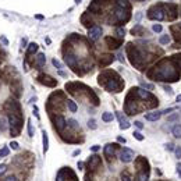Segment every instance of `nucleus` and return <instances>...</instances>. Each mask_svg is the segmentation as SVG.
Segmentation results:
<instances>
[{"label":"nucleus","instance_id":"obj_14","mask_svg":"<svg viewBox=\"0 0 181 181\" xmlns=\"http://www.w3.org/2000/svg\"><path fill=\"white\" fill-rule=\"evenodd\" d=\"M38 47H39V45L35 43V42L29 43L28 46H27V56H32V54H35L36 52H38Z\"/></svg>","mask_w":181,"mask_h":181},{"label":"nucleus","instance_id":"obj_22","mask_svg":"<svg viewBox=\"0 0 181 181\" xmlns=\"http://www.w3.org/2000/svg\"><path fill=\"white\" fill-rule=\"evenodd\" d=\"M170 36L169 35H163V36H160V39H159V43L160 45H169L170 43Z\"/></svg>","mask_w":181,"mask_h":181},{"label":"nucleus","instance_id":"obj_30","mask_svg":"<svg viewBox=\"0 0 181 181\" xmlns=\"http://www.w3.org/2000/svg\"><path fill=\"white\" fill-rule=\"evenodd\" d=\"M174 153H176V157L181 159V146H176L174 148Z\"/></svg>","mask_w":181,"mask_h":181},{"label":"nucleus","instance_id":"obj_29","mask_svg":"<svg viewBox=\"0 0 181 181\" xmlns=\"http://www.w3.org/2000/svg\"><path fill=\"white\" fill-rule=\"evenodd\" d=\"M27 124H28V135H29V137H33V130H32V124H31V120H28V121H27Z\"/></svg>","mask_w":181,"mask_h":181},{"label":"nucleus","instance_id":"obj_27","mask_svg":"<svg viewBox=\"0 0 181 181\" xmlns=\"http://www.w3.org/2000/svg\"><path fill=\"white\" fill-rule=\"evenodd\" d=\"M121 181H132V178H131V176L125 171V173L121 174Z\"/></svg>","mask_w":181,"mask_h":181},{"label":"nucleus","instance_id":"obj_49","mask_svg":"<svg viewBox=\"0 0 181 181\" xmlns=\"http://www.w3.org/2000/svg\"><path fill=\"white\" fill-rule=\"evenodd\" d=\"M77 166H78V169H80V170H82V169H84V163L82 162H78V164H77Z\"/></svg>","mask_w":181,"mask_h":181},{"label":"nucleus","instance_id":"obj_41","mask_svg":"<svg viewBox=\"0 0 181 181\" xmlns=\"http://www.w3.org/2000/svg\"><path fill=\"white\" fill-rule=\"evenodd\" d=\"M99 149H100L99 145H94V146H91V151H92V152H98Z\"/></svg>","mask_w":181,"mask_h":181},{"label":"nucleus","instance_id":"obj_35","mask_svg":"<svg viewBox=\"0 0 181 181\" xmlns=\"http://www.w3.org/2000/svg\"><path fill=\"white\" fill-rule=\"evenodd\" d=\"M10 148H11V149H14V151H17V149L20 148V145H18V142L11 141V142H10Z\"/></svg>","mask_w":181,"mask_h":181},{"label":"nucleus","instance_id":"obj_15","mask_svg":"<svg viewBox=\"0 0 181 181\" xmlns=\"http://www.w3.org/2000/svg\"><path fill=\"white\" fill-rule=\"evenodd\" d=\"M42 144H43V153H46L49 151V137L45 130L42 131Z\"/></svg>","mask_w":181,"mask_h":181},{"label":"nucleus","instance_id":"obj_50","mask_svg":"<svg viewBox=\"0 0 181 181\" xmlns=\"http://www.w3.org/2000/svg\"><path fill=\"white\" fill-rule=\"evenodd\" d=\"M177 102H178V103H181V94L177 96Z\"/></svg>","mask_w":181,"mask_h":181},{"label":"nucleus","instance_id":"obj_16","mask_svg":"<svg viewBox=\"0 0 181 181\" xmlns=\"http://www.w3.org/2000/svg\"><path fill=\"white\" fill-rule=\"evenodd\" d=\"M36 60H35V64H36V67H43L45 65V63H46V57H45V54L43 53H39L38 56H36Z\"/></svg>","mask_w":181,"mask_h":181},{"label":"nucleus","instance_id":"obj_11","mask_svg":"<svg viewBox=\"0 0 181 181\" xmlns=\"http://www.w3.org/2000/svg\"><path fill=\"white\" fill-rule=\"evenodd\" d=\"M65 63L71 67V68H74V67H77V56L74 53H68L65 54Z\"/></svg>","mask_w":181,"mask_h":181},{"label":"nucleus","instance_id":"obj_5","mask_svg":"<svg viewBox=\"0 0 181 181\" xmlns=\"http://www.w3.org/2000/svg\"><path fill=\"white\" fill-rule=\"evenodd\" d=\"M102 33H103V31H102L100 27H92L88 32V36H89L91 40H98L102 36Z\"/></svg>","mask_w":181,"mask_h":181},{"label":"nucleus","instance_id":"obj_12","mask_svg":"<svg viewBox=\"0 0 181 181\" xmlns=\"http://www.w3.org/2000/svg\"><path fill=\"white\" fill-rule=\"evenodd\" d=\"M88 164H89V169H96L99 164H102V159L98 155H94V156H91Z\"/></svg>","mask_w":181,"mask_h":181},{"label":"nucleus","instance_id":"obj_9","mask_svg":"<svg viewBox=\"0 0 181 181\" xmlns=\"http://www.w3.org/2000/svg\"><path fill=\"white\" fill-rule=\"evenodd\" d=\"M103 152H105V156L107 159H112L113 156L116 155V145H112V144H107L103 148Z\"/></svg>","mask_w":181,"mask_h":181},{"label":"nucleus","instance_id":"obj_32","mask_svg":"<svg viewBox=\"0 0 181 181\" xmlns=\"http://www.w3.org/2000/svg\"><path fill=\"white\" fill-rule=\"evenodd\" d=\"M67 124H68L71 128H77V125H78V124H77V121L74 119H70L68 121H67Z\"/></svg>","mask_w":181,"mask_h":181},{"label":"nucleus","instance_id":"obj_10","mask_svg":"<svg viewBox=\"0 0 181 181\" xmlns=\"http://www.w3.org/2000/svg\"><path fill=\"white\" fill-rule=\"evenodd\" d=\"M160 117H162V112H157V110H153V112L145 114V119L148 121H157Z\"/></svg>","mask_w":181,"mask_h":181},{"label":"nucleus","instance_id":"obj_7","mask_svg":"<svg viewBox=\"0 0 181 181\" xmlns=\"http://www.w3.org/2000/svg\"><path fill=\"white\" fill-rule=\"evenodd\" d=\"M116 113H117V119H119V121H120V128H121V130H128V128L131 127L130 121L123 116V113L121 112H116Z\"/></svg>","mask_w":181,"mask_h":181},{"label":"nucleus","instance_id":"obj_36","mask_svg":"<svg viewBox=\"0 0 181 181\" xmlns=\"http://www.w3.org/2000/svg\"><path fill=\"white\" fill-rule=\"evenodd\" d=\"M164 148H166V151H169V152H171V151H174V145L171 144V142H169V144L164 145Z\"/></svg>","mask_w":181,"mask_h":181},{"label":"nucleus","instance_id":"obj_17","mask_svg":"<svg viewBox=\"0 0 181 181\" xmlns=\"http://www.w3.org/2000/svg\"><path fill=\"white\" fill-rule=\"evenodd\" d=\"M114 60V56H112V54H105L103 57L100 59V65L102 67H105V65H109L110 63Z\"/></svg>","mask_w":181,"mask_h":181},{"label":"nucleus","instance_id":"obj_52","mask_svg":"<svg viewBox=\"0 0 181 181\" xmlns=\"http://www.w3.org/2000/svg\"><path fill=\"white\" fill-rule=\"evenodd\" d=\"M180 113H181V110H180Z\"/></svg>","mask_w":181,"mask_h":181},{"label":"nucleus","instance_id":"obj_31","mask_svg":"<svg viewBox=\"0 0 181 181\" xmlns=\"http://www.w3.org/2000/svg\"><path fill=\"white\" fill-rule=\"evenodd\" d=\"M152 29H153V32H162L163 27L160 25V24H155V25L152 27Z\"/></svg>","mask_w":181,"mask_h":181},{"label":"nucleus","instance_id":"obj_20","mask_svg":"<svg viewBox=\"0 0 181 181\" xmlns=\"http://www.w3.org/2000/svg\"><path fill=\"white\" fill-rule=\"evenodd\" d=\"M102 120H103L105 123H110V121H113V113L105 112L103 114H102Z\"/></svg>","mask_w":181,"mask_h":181},{"label":"nucleus","instance_id":"obj_18","mask_svg":"<svg viewBox=\"0 0 181 181\" xmlns=\"http://www.w3.org/2000/svg\"><path fill=\"white\" fill-rule=\"evenodd\" d=\"M7 127H8V119L7 117H2V119H0V131H2V132L6 131Z\"/></svg>","mask_w":181,"mask_h":181},{"label":"nucleus","instance_id":"obj_43","mask_svg":"<svg viewBox=\"0 0 181 181\" xmlns=\"http://www.w3.org/2000/svg\"><path fill=\"white\" fill-rule=\"evenodd\" d=\"M0 40H2V42H3V43L6 45V46H7V45H8V40H7V38H6V36H4V35H2V38H0Z\"/></svg>","mask_w":181,"mask_h":181},{"label":"nucleus","instance_id":"obj_44","mask_svg":"<svg viewBox=\"0 0 181 181\" xmlns=\"http://www.w3.org/2000/svg\"><path fill=\"white\" fill-rule=\"evenodd\" d=\"M176 169H177V173H178V176H180V178H181V163H178Z\"/></svg>","mask_w":181,"mask_h":181},{"label":"nucleus","instance_id":"obj_39","mask_svg":"<svg viewBox=\"0 0 181 181\" xmlns=\"http://www.w3.org/2000/svg\"><path fill=\"white\" fill-rule=\"evenodd\" d=\"M142 85H144V87L146 88V89H149V91H153V88H155V87L152 85V84H145V82H142Z\"/></svg>","mask_w":181,"mask_h":181},{"label":"nucleus","instance_id":"obj_4","mask_svg":"<svg viewBox=\"0 0 181 181\" xmlns=\"http://www.w3.org/2000/svg\"><path fill=\"white\" fill-rule=\"evenodd\" d=\"M114 18H116V21L119 22H125L130 20V13H127L123 7H117L116 8V13H114Z\"/></svg>","mask_w":181,"mask_h":181},{"label":"nucleus","instance_id":"obj_19","mask_svg":"<svg viewBox=\"0 0 181 181\" xmlns=\"http://www.w3.org/2000/svg\"><path fill=\"white\" fill-rule=\"evenodd\" d=\"M171 132H173L174 138H181V125H180V124H176V125L173 127Z\"/></svg>","mask_w":181,"mask_h":181},{"label":"nucleus","instance_id":"obj_23","mask_svg":"<svg viewBox=\"0 0 181 181\" xmlns=\"http://www.w3.org/2000/svg\"><path fill=\"white\" fill-rule=\"evenodd\" d=\"M178 117H180V113H173V114H170V116H167V121H169V123L176 121Z\"/></svg>","mask_w":181,"mask_h":181},{"label":"nucleus","instance_id":"obj_26","mask_svg":"<svg viewBox=\"0 0 181 181\" xmlns=\"http://www.w3.org/2000/svg\"><path fill=\"white\" fill-rule=\"evenodd\" d=\"M141 31H144V29H142V27L141 25H137L135 28L131 29V33H132V35H137V33H139Z\"/></svg>","mask_w":181,"mask_h":181},{"label":"nucleus","instance_id":"obj_1","mask_svg":"<svg viewBox=\"0 0 181 181\" xmlns=\"http://www.w3.org/2000/svg\"><path fill=\"white\" fill-rule=\"evenodd\" d=\"M8 123H10V132L11 137H18L20 132H21V127H22V121L21 119L15 114V113H11L8 116Z\"/></svg>","mask_w":181,"mask_h":181},{"label":"nucleus","instance_id":"obj_46","mask_svg":"<svg viewBox=\"0 0 181 181\" xmlns=\"http://www.w3.org/2000/svg\"><path fill=\"white\" fill-rule=\"evenodd\" d=\"M81 153V149H75L74 152H72V156H78Z\"/></svg>","mask_w":181,"mask_h":181},{"label":"nucleus","instance_id":"obj_47","mask_svg":"<svg viewBox=\"0 0 181 181\" xmlns=\"http://www.w3.org/2000/svg\"><path fill=\"white\" fill-rule=\"evenodd\" d=\"M6 181H18V180L14 177V176H11V177H7V178H6Z\"/></svg>","mask_w":181,"mask_h":181},{"label":"nucleus","instance_id":"obj_33","mask_svg":"<svg viewBox=\"0 0 181 181\" xmlns=\"http://www.w3.org/2000/svg\"><path fill=\"white\" fill-rule=\"evenodd\" d=\"M8 153H10V149H8V148L0 149V157H2V156H7Z\"/></svg>","mask_w":181,"mask_h":181},{"label":"nucleus","instance_id":"obj_28","mask_svg":"<svg viewBox=\"0 0 181 181\" xmlns=\"http://www.w3.org/2000/svg\"><path fill=\"white\" fill-rule=\"evenodd\" d=\"M52 63H53V65L56 67V68H59V70H62V68H63V64H62L60 62H59V60H56V59H53V60H52Z\"/></svg>","mask_w":181,"mask_h":181},{"label":"nucleus","instance_id":"obj_37","mask_svg":"<svg viewBox=\"0 0 181 181\" xmlns=\"http://www.w3.org/2000/svg\"><path fill=\"white\" fill-rule=\"evenodd\" d=\"M174 110H177V107H169V109H166V110H163L162 114H169V113L174 112Z\"/></svg>","mask_w":181,"mask_h":181},{"label":"nucleus","instance_id":"obj_42","mask_svg":"<svg viewBox=\"0 0 181 181\" xmlns=\"http://www.w3.org/2000/svg\"><path fill=\"white\" fill-rule=\"evenodd\" d=\"M135 127H137V128H139V130H142V128H144V124L141 123V121H135Z\"/></svg>","mask_w":181,"mask_h":181},{"label":"nucleus","instance_id":"obj_25","mask_svg":"<svg viewBox=\"0 0 181 181\" xmlns=\"http://www.w3.org/2000/svg\"><path fill=\"white\" fill-rule=\"evenodd\" d=\"M132 137L135 138V139H138V141H144V135L139 132V131H134V134H132Z\"/></svg>","mask_w":181,"mask_h":181},{"label":"nucleus","instance_id":"obj_38","mask_svg":"<svg viewBox=\"0 0 181 181\" xmlns=\"http://www.w3.org/2000/svg\"><path fill=\"white\" fill-rule=\"evenodd\" d=\"M6 170H7V166L6 164H0V176L6 173Z\"/></svg>","mask_w":181,"mask_h":181},{"label":"nucleus","instance_id":"obj_48","mask_svg":"<svg viewBox=\"0 0 181 181\" xmlns=\"http://www.w3.org/2000/svg\"><path fill=\"white\" fill-rule=\"evenodd\" d=\"M27 43H28V42H27V39L24 38V39L21 40V46H22V47H27Z\"/></svg>","mask_w":181,"mask_h":181},{"label":"nucleus","instance_id":"obj_40","mask_svg":"<svg viewBox=\"0 0 181 181\" xmlns=\"http://www.w3.org/2000/svg\"><path fill=\"white\" fill-rule=\"evenodd\" d=\"M163 88H164V91H166L169 95H173V89H171V87H167V85H164Z\"/></svg>","mask_w":181,"mask_h":181},{"label":"nucleus","instance_id":"obj_51","mask_svg":"<svg viewBox=\"0 0 181 181\" xmlns=\"http://www.w3.org/2000/svg\"><path fill=\"white\" fill-rule=\"evenodd\" d=\"M81 3V0H75V4H80Z\"/></svg>","mask_w":181,"mask_h":181},{"label":"nucleus","instance_id":"obj_13","mask_svg":"<svg viewBox=\"0 0 181 181\" xmlns=\"http://www.w3.org/2000/svg\"><path fill=\"white\" fill-rule=\"evenodd\" d=\"M106 43L109 45L110 49H119L121 46V40H116V39H113V38H106Z\"/></svg>","mask_w":181,"mask_h":181},{"label":"nucleus","instance_id":"obj_8","mask_svg":"<svg viewBox=\"0 0 181 181\" xmlns=\"http://www.w3.org/2000/svg\"><path fill=\"white\" fill-rule=\"evenodd\" d=\"M38 78H39L40 82L45 84V85H47V87H56V84H57V81H56V80H53V78L49 77V75H45V74L39 75Z\"/></svg>","mask_w":181,"mask_h":181},{"label":"nucleus","instance_id":"obj_24","mask_svg":"<svg viewBox=\"0 0 181 181\" xmlns=\"http://www.w3.org/2000/svg\"><path fill=\"white\" fill-rule=\"evenodd\" d=\"M88 127H89L91 130H96V128H98V125H96V120L91 119L89 121H88Z\"/></svg>","mask_w":181,"mask_h":181},{"label":"nucleus","instance_id":"obj_2","mask_svg":"<svg viewBox=\"0 0 181 181\" xmlns=\"http://www.w3.org/2000/svg\"><path fill=\"white\" fill-rule=\"evenodd\" d=\"M148 17L151 18V20H159V21H162L163 18H164V10H163V6H153V7L149 8L148 11Z\"/></svg>","mask_w":181,"mask_h":181},{"label":"nucleus","instance_id":"obj_34","mask_svg":"<svg viewBox=\"0 0 181 181\" xmlns=\"http://www.w3.org/2000/svg\"><path fill=\"white\" fill-rule=\"evenodd\" d=\"M117 35H119V38H124V35H125L124 28H117Z\"/></svg>","mask_w":181,"mask_h":181},{"label":"nucleus","instance_id":"obj_3","mask_svg":"<svg viewBox=\"0 0 181 181\" xmlns=\"http://www.w3.org/2000/svg\"><path fill=\"white\" fill-rule=\"evenodd\" d=\"M134 151H131V149L128 148H124L123 151H121V153H120V160L123 163H131L132 160H134Z\"/></svg>","mask_w":181,"mask_h":181},{"label":"nucleus","instance_id":"obj_45","mask_svg":"<svg viewBox=\"0 0 181 181\" xmlns=\"http://www.w3.org/2000/svg\"><path fill=\"white\" fill-rule=\"evenodd\" d=\"M117 141H119L120 142V144H125V138H121V137H119V138H117Z\"/></svg>","mask_w":181,"mask_h":181},{"label":"nucleus","instance_id":"obj_6","mask_svg":"<svg viewBox=\"0 0 181 181\" xmlns=\"http://www.w3.org/2000/svg\"><path fill=\"white\" fill-rule=\"evenodd\" d=\"M53 123H54V127H56V130H57L59 132H62V131L64 130V127L67 125V120H65L63 116H57L56 119L53 120Z\"/></svg>","mask_w":181,"mask_h":181},{"label":"nucleus","instance_id":"obj_21","mask_svg":"<svg viewBox=\"0 0 181 181\" xmlns=\"http://www.w3.org/2000/svg\"><path fill=\"white\" fill-rule=\"evenodd\" d=\"M67 107H68V110L71 113H75L77 112V105H75V102H72V100H67Z\"/></svg>","mask_w":181,"mask_h":181}]
</instances>
